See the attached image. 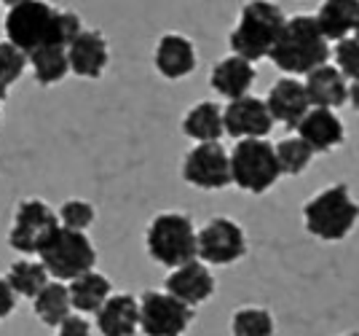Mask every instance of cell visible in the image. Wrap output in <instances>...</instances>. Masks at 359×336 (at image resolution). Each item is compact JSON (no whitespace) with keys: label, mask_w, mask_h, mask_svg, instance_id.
Segmentation results:
<instances>
[{"label":"cell","mask_w":359,"mask_h":336,"mask_svg":"<svg viewBox=\"0 0 359 336\" xmlns=\"http://www.w3.org/2000/svg\"><path fill=\"white\" fill-rule=\"evenodd\" d=\"M266 108H269L273 124L279 122L285 124L287 129H295L303 122V116L311 110V103H309V94H306L303 81L285 76L269 89Z\"/></svg>","instance_id":"9a60e30c"},{"label":"cell","mask_w":359,"mask_h":336,"mask_svg":"<svg viewBox=\"0 0 359 336\" xmlns=\"http://www.w3.org/2000/svg\"><path fill=\"white\" fill-rule=\"evenodd\" d=\"M153 62H156V70L161 73L169 81H177V78L191 76L196 70V49L194 44L180 35V32H166L161 35L158 46H156V54H153Z\"/></svg>","instance_id":"e0dca14e"},{"label":"cell","mask_w":359,"mask_h":336,"mask_svg":"<svg viewBox=\"0 0 359 336\" xmlns=\"http://www.w3.org/2000/svg\"><path fill=\"white\" fill-rule=\"evenodd\" d=\"M57 336H91V325L83 315H70L60 323Z\"/></svg>","instance_id":"1f68e13d"},{"label":"cell","mask_w":359,"mask_h":336,"mask_svg":"<svg viewBox=\"0 0 359 336\" xmlns=\"http://www.w3.org/2000/svg\"><path fill=\"white\" fill-rule=\"evenodd\" d=\"M182 178L201 191H223L231 186V153L223 143H198L182 159Z\"/></svg>","instance_id":"30bf717a"},{"label":"cell","mask_w":359,"mask_h":336,"mask_svg":"<svg viewBox=\"0 0 359 336\" xmlns=\"http://www.w3.org/2000/svg\"><path fill=\"white\" fill-rule=\"evenodd\" d=\"M306 94H309V103L311 108H327V110H335V108L346 105L348 100V86H346V78L338 73L335 65H322L311 70L306 81Z\"/></svg>","instance_id":"d6986e66"},{"label":"cell","mask_w":359,"mask_h":336,"mask_svg":"<svg viewBox=\"0 0 359 336\" xmlns=\"http://www.w3.org/2000/svg\"><path fill=\"white\" fill-rule=\"evenodd\" d=\"M348 103H351V108L359 113V81H354V84L348 86Z\"/></svg>","instance_id":"836d02e7"},{"label":"cell","mask_w":359,"mask_h":336,"mask_svg":"<svg viewBox=\"0 0 359 336\" xmlns=\"http://www.w3.org/2000/svg\"><path fill=\"white\" fill-rule=\"evenodd\" d=\"M276 162H279L282 175H300L311 167L314 151L300 138H285L276 146Z\"/></svg>","instance_id":"83f0119b"},{"label":"cell","mask_w":359,"mask_h":336,"mask_svg":"<svg viewBox=\"0 0 359 336\" xmlns=\"http://www.w3.org/2000/svg\"><path fill=\"white\" fill-rule=\"evenodd\" d=\"M298 138L316 153H330L335 151L338 146H344L346 140V124L341 122V116L335 110L327 108H311L303 122L295 127Z\"/></svg>","instance_id":"5bb4252c"},{"label":"cell","mask_w":359,"mask_h":336,"mask_svg":"<svg viewBox=\"0 0 359 336\" xmlns=\"http://www.w3.org/2000/svg\"><path fill=\"white\" fill-rule=\"evenodd\" d=\"M57 218H60V226H65V229L83 231L86 234V229L94 224L97 213H94V207H91L89 202H83V199H67V202H62Z\"/></svg>","instance_id":"f1b7e54d"},{"label":"cell","mask_w":359,"mask_h":336,"mask_svg":"<svg viewBox=\"0 0 359 336\" xmlns=\"http://www.w3.org/2000/svg\"><path fill=\"white\" fill-rule=\"evenodd\" d=\"M6 283L11 285V290H14L16 296L35 299L51 280H48V272L43 269L41 261L22 259V261H16V264H11V269H8V275H6Z\"/></svg>","instance_id":"484cf974"},{"label":"cell","mask_w":359,"mask_h":336,"mask_svg":"<svg viewBox=\"0 0 359 336\" xmlns=\"http://www.w3.org/2000/svg\"><path fill=\"white\" fill-rule=\"evenodd\" d=\"M25 67H27V54H22L8 41H0V84L3 86L16 84L25 73Z\"/></svg>","instance_id":"f546056e"},{"label":"cell","mask_w":359,"mask_h":336,"mask_svg":"<svg viewBox=\"0 0 359 336\" xmlns=\"http://www.w3.org/2000/svg\"><path fill=\"white\" fill-rule=\"evenodd\" d=\"M332 49L325 41V35L316 27V19L311 14H295L285 22L276 44L271 49L269 60L287 73L290 78L309 76L311 70L327 65Z\"/></svg>","instance_id":"7a4b0ae2"},{"label":"cell","mask_w":359,"mask_h":336,"mask_svg":"<svg viewBox=\"0 0 359 336\" xmlns=\"http://www.w3.org/2000/svg\"><path fill=\"white\" fill-rule=\"evenodd\" d=\"M194 315L191 306L180 304L166 290H145L140 296V331L145 336H182Z\"/></svg>","instance_id":"9c48e42d"},{"label":"cell","mask_w":359,"mask_h":336,"mask_svg":"<svg viewBox=\"0 0 359 336\" xmlns=\"http://www.w3.org/2000/svg\"><path fill=\"white\" fill-rule=\"evenodd\" d=\"M282 178L271 140H236L231 151V183L247 194H266Z\"/></svg>","instance_id":"52a82bcc"},{"label":"cell","mask_w":359,"mask_h":336,"mask_svg":"<svg viewBox=\"0 0 359 336\" xmlns=\"http://www.w3.org/2000/svg\"><path fill=\"white\" fill-rule=\"evenodd\" d=\"M223 127L225 135L236 140H266V135L273 129V119L266 108V100L247 94L231 100L223 108Z\"/></svg>","instance_id":"7c38bea8"},{"label":"cell","mask_w":359,"mask_h":336,"mask_svg":"<svg viewBox=\"0 0 359 336\" xmlns=\"http://www.w3.org/2000/svg\"><path fill=\"white\" fill-rule=\"evenodd\" d=\"M273 315L263 306H241L231 318V334L233 336H273Z\"/></svg>","instance_id":"4316f807"},{"label":"cell","mask_w":359,"mask_h":336,"mask_svg":"<svg viewBox=\"0 0 359 336\" xmlns=\"http://www.w3.org/2000/svg\"><path fill=\"white\" fill-rule=\"evenodd\" d=\"M285 22L287 16L282 14L279 6L266 3V0L247 3L241 8L236 27L228 35L233 57H241L250 65H255L257 60H266L271 54V49H273V44H276L282 27H285Z\"/></svg>","instance_id":"277c9868"},{"label":"cell","mask_w":359,"mask_h":336,"mask_svg":"<svg viewBox=\"0 0 359 336\" xmlns=\"http://www.w3.org/2000/svg\"><path fill=\"white\" fill-rule=\"evenodd\" d=\"M215 288H217V283L212 277L210 266L201 264V261H191V264H182L177 269H172L164 283L166 293L175 296L180 304L191 306V309L212 299Z\"/></svg>","instance_id":"4fadbf2b"},{"label":"cell","mask_w":359,"mask_h":336,"mask_svg":"<svg viewBox=\"0 0 359 336\" xmlns=\"http://www.w3.org/2000/svg\"><path fill=\"white\" fill-rule=\"evenodd\" d=\"M83 32V22L75 11H60L48 3H14L6 14V41L30 57L48 46L67 49Z\"/></svg>","instance_id":"6da1fadb"},{"label":"cell","mask_w":359,"mask_h":336,"mask_svg":"<svg viewBox=\"0 0 359 336\" xmlns=\"http://www.w3.org/2000/svg\"><path fill=\"white\" fill-rule=\"evenodd\" d=\"M359 221V205L351 197L346 183L327 186L303 205V224L306 231L322 243H341L346 240Z\"/></svg>","instance_id":"3957f363"},{"label":"cell","mask_w":359,"mask_h":336,"mask_svg":"<svg viewBox=\"0 0 359 336\" xmlns=\"http://www.w3.org/2000/svg\"><path fill=\"white\" fill-rule=\"evenodd\" d=\"M344 336H359V331H354V334H344Z\"/></svg>","instance_id":"8d00e7d4"},{"label":"cell","mask_w":359,"mask_h":336,"mask_svg":"<svg viewBox=\"0 0 359 336\" xmlns=\"http://www.w3.org/2000/svg\"><path fill=\"white\" fill-rule=\"evenodd\" d=\"M27 65L32 67V76L41 86H54L62 78L70 73V62H67V49L48 46L41 51H32L27 57Z\"/></svg>","instance_id":"d4e9b609"},{"label":"cell","mask_w":359,"mask_h":336,"mask_svg":"<svg viewBox=\"0 0 359 336\" xmlns=\"http://www.w3.org/2000/svg\"><path fill=\"white\" fill-rule=\"evenodd\" d=\"M67 62H70V73L75 76L91 78V81L100 78L110 62L105 35L97 30H83L67 46Z\"/></svg>","instance_id":"2e32d148"},{"label":"cell","mask_w":359,"mask_h":336,"mask_svg":"<svg viewBox=\"0 0 359 336\" xmlns=\"http://www.w3.org/2000/svg\"><path fill=\"white\" fill-rule=\"evenodd\" d=\"M6 97H8V86H3V84H0V105L6 103Z\"/></svg>","instance_id":"e575fe53"},{"label":"cell","mask_w":359,"mask_h":336,"mask_svg":"<svg viewBox=\"0 0 359 336\" xmlns=\"http://www.w3.org/2000/svg\"><path fill=\"white\" fill-rule=\"evenodd\" d=\"M38 259L43 264L48 277L57 283H73L86 272H94L97 264V247L83 231H70L57 226L43 237L38 247Z\"/></svg>","instance_id":"5b68a950"},{"label":"cell","mask_w":359,"mask_h":336,"mask_svg":"<svg viewBox=\"0 0 359 336\" xmlns=\"http://www.w3.org/2000/svg\"><path fill=\"white\" fill-rule=\"evenodd\" d=\"M148 256L161 266L177 269L196 261V226L185 213H158L145 231Z\"/></svg>","instance_id":"8992f818"},{"label":"cell","mask_w":359,"mask_h":336,"mask_svg":"<svg viewBox=\"0 0 359 336\" xmlns=\"http://www.w3.org/2000/svg\"><path fill=\"white\" fill-rule=\"evenodd\" d=\"M359 16V0H327L319 6V11L314 14L316 27L325 35V41H344L348 38V32H354Z\"/></svg>","instance_id":"44dd1931"},{"label":"cell","mask_w":359,"mask_h":336,"mask_svg":"<svg viewBox=\"0 0 359 336\" xmlns=\"http://www.w3.org/2000/svg\"><path fill=\"white\" fill-rule=\"evenodd\" d=\"M247 256V234L236 221L217 215L204 229L196 231V259L201 264H215V266H228Z\"/></svg>","instance_id":"ba28073f"},{"label":"cell","mask_w":359,"mask_h":336,"mask_svg":"<svg viewBox=\"0 0 359 336\" xmlns=\"http://www.w3.org/2000/svg\"><path fill=\"white\" fill-rule=\"evenodd\" d=\"M0 122H3V113H0Z\"/></svg>","instance_id":"74e56055"},{"label":"cell","mask_w":359,"mask_h":336,"mask_svg":"<svg viewBox=\"0 0 359 336\" xmlns=\"http://www.w3.org/2000/svg\"><path fill=\"white\" fill-rule=\"evenodd\" d=\"M16 306V293L6 283V277H0V321H6Z\"/></svg>","instance_id":"d6a6232c"},{"label":"cell","mask_w":359,"mask_h":336,"mask_svg":"<svg viewBox=\"0 0 359 336\" xmlns=\"http://www.w3.org/2000/svg\"><path fill=\"white\" fill-rule=\"evenodd\" d=\"M332 54H335V67H338V73L344 78H351V84L359 81V41L354 35H348L344 41H338L335 49H332Z\"/></svg>","instance_id":"4dcf8cb0"},{"label":"cell","mask_w":359,"mask_h":336,"mask_svg":"<svg viewBox=\"0 0 359 336\" xmlns=\"http://www.w3.org/2000/svg\"><path fill=\"white\" fill-rule=\"evenodd\" d=\"M354 38L359 41V16H357V25H354Z\"/></svg>","instance_id":"d590c367"},{"label":"cell","mask_w":359,"mask_h":336,"mask_svg":"<svg viewBox=\"0 0 359 336\" xmlns=\"http://www.w3.org/2000/svg\"><path fill=\"white\" fill-rule=\"evenodd\" d=\"M35 315H38V321L46 323V325H51V328H60V323L65 318H70V290L65 283H57V280H51L48 285H46L35 299Z\"/></svg>","instance_id":"cb8c5ba5"},{"label":"cell","mask_w":359,"mask_h":336,"mask_svg":"<svg viewBox=\"0 0 359 336\" xmlns=\"http://www.w3.org/2000/svg\"><path fill=\"white\" fill-rule=\"evenodd\" d=\"M94 318L102 336H135L140 331V299L132 293H113Z\"/></svg>","instance_id":"ac0fdd59"},{"label":"cell","mask_w":359,"mask_h":336,"mask_svg":"<svg viewBox=\"0 0 359 336\" xmlns=\"http://www.w3.org/2000/svg\"><path fill=\"white\" fill-rule=\"evenodd\" d=\"M182 132L191 140H196V146L198 143H220V138L225 135L223 108L212 100L194 105L182 119Z\"/></svg>","instance_id":"7402d4cb"},{"label":"cell","mask_w":359,"mask_h":336,"mask_svg":"<svg viewBox=\"0 0 359 336\" xmlns=\"http://www.w3.org/2000/svg\"><path fill=\"white\" fill-rule=\"evenodd\" d=\"M255 84V65H250L241 57H225L220 60L210 73V86L217 94L228 97L231 100H239V97H247V92L252 89Z\"/></svg>","instance_id":"ffe728a7"},{"label":"cell","mask_w":359,"mask_h":336,"mask_svg":"<svg viewBox=\"0 0 359 336\" xmlns=\"http://www.w3.org/2000/svg\"><path fill=\"white\" fill-rule=\"evenodd\" d=\"M67 290H70V304L81 315H97L105 306L107 299L113 296L110 293V280L105 275H100V272L81 275L67 285Z\"/></svg>","instance_id":"603a6c76"},{"label":"cell","mask_w":359,"mask_h":336,"mask_svg":"<svg viewBox=\"0 0 359 336\" xmlns=\"http://www.w3.org/2000/svg\"><path fill=\"white\" fill-rule=\"evenodd\" d=\"M60 226L57 213L41 199H22L16 205L14 226L8 231V245L22 256H38V247L48 231Z\"/></svg>","instance_id":"8fae6325"}]
</instances>
